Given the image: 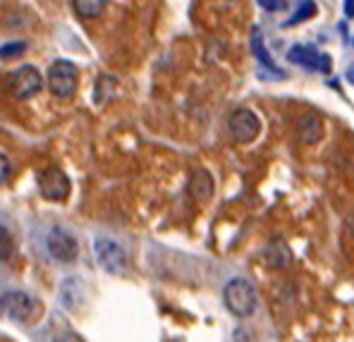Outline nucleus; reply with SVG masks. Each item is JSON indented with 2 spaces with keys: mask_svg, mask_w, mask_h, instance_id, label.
Segmentation results:
<instances>
[{
  "mask_svg": "<svg viewBox=\"0 0 354 342\" xmlns=\"http://www.w3.org/2000/svg\"><path fill=\"white\" fill-rule=\"evenodd\" d=\"M223 299H225L227 311H230L232 316H237V319L252 316L259 304L257 287H254L247 278H232L230 283L223 287Z\"/></svg>",
  "mask_w": 354,
  "mask_h": 342,
  "instance_id": "obj_1",
  "label": "nucleus"
},
{
  "mask_svg": "<svg viewBox=\"0 0 354 342\" xmlns=\"http://www.w3.org/2000/svg\"><path fill=\"white\" fill-rule=\"evenodd\" d=\"M48 89L53 96L58 98H70L77 91V82H80V70H77L75 62L70 60H55L48 67Z\"/></svg>",
  "mask_w": 354,
  "mask_h": 342,
  "instance_id": "obj_2",
  "label": "nucleus"
},
{
  "mask_svg": "<svg viewBox=\"0 0 354 342\" xmlns=\"http://www.w3.org/2000/svg\"><path fill=\"white\" fill-rule=\"evenodd\" d=\"M44 89V77L34 65H22L8 75V91L17 101H27Z\"/></svg>",
  "mask_w": 354,
  "mask_h": 342,
  "instance_id": "obj_3",
  "label": "nucleus"
},
{
  "mask_svg": "<svg viewBox=\"0 0 354 342\" xmlns=\"http://www.w3.org/2000/svg\"><path fill=\"white\" fill-rule=\"evenodd\" d=\"M93 256H96L98 266L111 276H120L127 268V254L111 237H96L93 240Z\"/></svg>",
  "mask_w": 354,
  "mask_h": 342,
  "instance_id": "obj_4",
  "label": "nucleus"
},
{
  "mask_svg": "<svg viewBox=\"0 0 354 342\" xmlns=\"http://www.w3.org/2000/svg\"><path fill=\"white\" fill-rule=\"evenodd\" d=\"M46 249H48V254L55 261L72 263L77 258V254H80V242L65 227H53L48 232V237H46Z\"/></svg>",
  "mask_w": 354,
  "mask_h": 342,
  "instance_id": "obj_5",
  "label": "nucleus"
},
{
  "mask_svg": "<svg viewBox=\"0 0 354 342\" xmlns=\"http://www.w3.org/2000/svg\"><path fill=\"white\" fill-rule=\"evenodd\" d=\"M227 132L232 134V139L239 144H249L259 137L261 132V122H259L257 113L249 108H237L227 120Z\"/></svg>",
  "mask_w": 354,
  "mask_h": 342,
  "instance_id": "obj_6",
  "label": "nucleus"
},
{
  "mask_svg": "<svg viewBox=\"0 0 354 342\" xmlns=\"http://www.w3.org/2000/svg\"><path fill=\"white\" fill-rule=\"evenodd\" d=\"M39 189L44 199L65 201L70 196V178L60 168H46L39 173Z\"/></svg>",
  "mask_w": 354,
  "mask_h": 342,
  "instance_id": "obj_7",
  "label": "nucleus"
},
{
  "mask_svg": "<svg viewBox=\"0 0 354 342\" xmlns=\"http://www.w3.org/2000/svg\"><path fill=\"white\" fill-rule=\"evenodd\" d=\"M31 314H34V299L27 292L15 289V292H5L0 297V316H5V319L22 323V321L31 319Z\"/></svg>",
  "mask_w": 354,
  "mask_h": 342,
  "instance_id": "obj_8",
  "label": "nucleus"
},
{
  "mask_svg": "<svg viewBox=\"0 0 354 342\" xmlns=\"http://www.w3.org/2000/svg\"><path fill=\"white\" fill-rule=\"evenodd\" d=\"M288 58H290V62L306 67V70H316V72L330 70V58H328L326 53H319L314 46H292Z\"/></svg>",
  "mask_w": 354,
  "mask_h": 342,
  "instance_id": "obj_9",
  "label": "nucleus"
},
{
  "mask_svg": "<svg viewBox=\"0 0 354 342\" xmlns=\"http://www.w3.org/2000/svg\"><path fill=\"white\" fill-rule=\"evenodd\" d=\"M261 258H263L266 266L273 268V271H285V268H290L295 261L292 251H290V247L285 240H270L261 251Z\"/></svg>",
  "mask_w": 354,
  "mask_h": 342,
  "instance_id": "obj_10",
  "label": "nucleus"
},
{
  "mask_svg": "<svg viewBox=\"0 0 354 342\" xmlns=\"http://www.w3.org/2000/svg\"><path fill=\"white\" fill-rule=\"evenodd\" d=\"M297 134H299V142L304 144V146H314V144L321 142V137H324V122H321V117L314 115V113H306V115H301L299 122H297Z\"/></svg>",
  "mask_w": 354,
  "mask_h": 342,
  "instance_id": "obj_11",
  "label": "nucleus"
},
{
  "mask_svg": "<svg viewBox=\"0 0 354 342\" xmlns=\"http://www.w3.org/2000/svg\"><path fill=\"white\" fill-rule=\"evenodd\" d=\"M213 189H216V184H213V178L211 173L204 168L194 170L189 178V194L192 199L196 201V204H206L208 199L213 196Z\"/></svg>",
  "mask_w": 354,
  "mask_h": 342,
  "instance_id": "obj_12",
  "label": "nucleus"
},
{
  "mask_svg": "<svg viewBox=\"0 0 354 342\" xmlns=\"http://www.w3.org/2000/svg\"><path fill=\"white\" fill-rule=\"evenodd\" d=\"M252 50H254V55H257V60L261 62V65L266 67V70H273L278 77H283V72L278 70V65H275L273 58H270V53H268V48H266V41H263L261 29H257V27L252 29Z\"/></svg>",
  "mask_w": 354,
  "mask_h": 342,
  "instance_id": "obj_13",
  "label": "nucleus"
},
{
  "mask_svg": "<svg viewBox=\"0 0 354 342\" xmlns=\"http://www.w3.org/2000/svg\"><path fill=\"white\" fill-rule=\"evenodd\" d=\"M60 299L67 309H77L82 304V287H80V280L77 278H70L62 283V289H60Z\"/></svg>",
  "mask_w": 354,
  "mask_h": 342,
  "instance_id": "obj_14",
  "label": "nucleus"
},
{
  "mask_svg": "<svg viewBox=\"0 0 354 342\" xmlns=\"http://www.w3.org/2000/svg\"><path fill=\"white\" fill-rule=\"evenodd\" d=\"M72 5H75V12L80 15L82 19H93L103 12L106 0H72Z\"/></svg>",
  "mask_w": 354,
  "mask_h": 342,
  "instance_id": "obj_15",
  "label": "nucleus"
},
{
  "mask_svg": "<svg viewBox=\"0 0 354 342\" xmlns=\"http://www.w3.org/2000/svg\"><path fill=\"white\" fill-rule=\"evenodd\" d=\"M314 15H316V3H314V0H301L299 8L292 12V17L285 22V27H295V24H299V22H306V19L314 17Z\"/></svg>",
  "mask_w": 354,
  "mask_h": 342,
  "instance_id": "obj_16",
  "label": "nucleus"
},
{
  "mask_svg": "<svg viewBox=\"0 0 354 342\" xmlns=\"http://www.w3.org/2000/svg\"><path fill=\"white\" fill-rule=\"evenodd\" d=\"M15 251V242H12V235L5 225H0V261H8Z\"/></svg>",
  "mask_w": 354,
  "mask_h": 342,
  "instance_id": "obj_17",
  "label": "nucleus"
},
{
  "mask_svg": "<svg viewBox=\"0 0 354 342\" xmlns=\"http://www.w3.org/2000/svg\"><path fill=\"white\" fill-rule=\"evenodd\" d=\"M24 50H27V44H24V41H12V44L0 46V58H3V60L17 58V55L24 53Z\"/></svg>",
  "mask_w": 354,
  "mask_h": 342,
  "instance_id": "obj_18",
  "label": "nucleus"
},
{
  "mask_svg": "<svg viewBox=\"0 0 354 342\" xmlns=\"http://www.w3.org/2000/svg\"><path fill=\"white\" fill-rule=\"evenodd\" d=\"M10 170H12V165H10L8 155H5L3 151H0V184H5V182H8V178H10Z\"/></svg>",
  "mask_w": 354,
  "mask_h": 342,
  "instance_id": "obj_19",
  "label": "nucleus"
},
{
  "mask_svg": "<svg viewBox=\"0 0 354 342\" xmlns=\"http://www.w3.org/2000/svg\"><path fill=\"white\" fill-rule=\"evenodd\" d=\"M259 5L273 12V10H283L285 8V0H259Z\"/></svg>",
  "mask_w": 354,
  "mask_h": 342,
  "instance_id": "obj_20",
  "label": "nucleus"
},
{
  "mask_svg": "<svg viewBox=\"0 0 354 342\" xmlns=\"http://www.w3.org/2000/svg\"><path fill=\"white\" fill-rule=\"evenodd\" d=\"M53 342H82V340L77 338L75 333H60V335H55Z\"/></svg>",
  "mask_w": 354,
  "mask_h": 342,
  "instance_id": "obj_21",
  "label": "nucleus"
},
{
  "mask_svg": "<svg viewBox=\"0 0 354 342\" xmlns=\"http://www.w3.org/2000/svg\"><path fill=\"white\" fill-rule=\"evenodd\" d=\"M345 12L347 17H354V0H345Z\"/></svg>",
  "mask_w": 354,
  "mask_h": 342,
  "instance_id": "obj_22",
  "label": "nucleus"
},
{
  "mask_svg": "<svg viewBox=\"0 0 354 342\" xmlns=\"http://www.w3.org/2000/svg\"><path fill=\"white\" fill-rule=\"evenodd\" d=\"M347 82H350V84H354V65L350 67V70H347Z\"/></svg>",
  "mask_w": 354,
  "mask_h": 342,
  "instance_id": "obj_23",
  "label": "nucleus"
},
{
  "mask_svg": "<svg viewBox=\"0 0 354 342\" xmlns=\"http://www.w3.org/2000/svg\"><path fill=\"white\" fill-rule=\"evenodd\" d=\"M350 227H352V232H354V216H350Z\"/></svg>",
  "mask_w": 354,
  "mask_h": 342,
  "instance_id": "obj_24",
  "label": "nucleus"
}]
</instances>
